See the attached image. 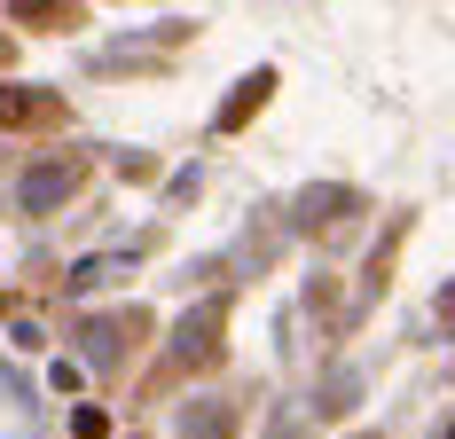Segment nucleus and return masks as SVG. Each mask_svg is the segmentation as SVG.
<instances>
[{"label":"nucleus","mask_w":455,"mask_h":439,"mask_svg":"<svg viewBox=\"0 0 455 439\" xmlns=\"http://www.w3.org/2000/svg\"><path fill=\"white\" fill-rule=\"evenodd\" d=\"M71 432H79V439H102V432H110V416H102V408H79V416H71Z\"/></svg>","instance_id":"39448f33"},{"label":"nucleus","mask_w":455,"mask_h":439,"mask_svg":"<svg viewBox=\"0 0 455 439\" xmlns=\"http://www.w3.org/2000/svg\"><path fill=\"white\" fill-rule=\"evenodd\" d=\"M8 16L24 32H79L87 24V0H8Z\"/></svg>","instance_id":"f257e3e1"},{"label":"nucleus","mask_w":455,"mask_h":439,"mask_svg":"<svg viewBox=\"0 0 455 439\" xmlns=\"http://www.w3.org/2000/svg\"><path fill=\"white\" fill-rule=\"evenodd\" d=\"M63 102L47 87H0V126H55Z\"/></svg>","instance_id":"f03ea898"},{"label":"nucleus","mask_w":455,"mask_h":439,"mask_svg":"<svg viewBox=\"0 0 455 439\" xmlns=\"http://www.w3.org/2000/svg\"><path fill=\"white\" fill-rule=\"evenodd\" d=\"M0 63H8V32H0Z\"/></svg>","instance_id":"423d86ee"},{"label":"nucleus","mask_w":455,"mask_h":439,"mask_svg":"<svg viewBox=\"0 0 455 439\" xmlns=\"http://www.w3.org/2000/svg\"><path fill=\"white\" fill-rule=\"evenodd\" d=\"M267 94H275V71H251V79L235 87V102L220 110V133H235L243 118H251V110H259V102H267Z\"/></svg>","instance_id":"20e7f679"},{"label":"nucleus","mask_w":455,"mask_h":439,"mask_svg":"<svg viewBox=\"0 0 455 439\" xmlns=\"http://www.w3.org/2000/svg\"><path fill=\"white\" fill-rule=\"evenodd\" d=\"M71 188H79V165H71V157H63V165H32V173H24V204L47 212V204H63Z\"/></svg>","instance_id":"7ed1b4c3"}]
</instances>
